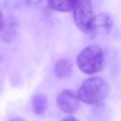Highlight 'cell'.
<instances>
[{"mask_svg": "<svg viewBox=\"0 0 121 121\" xmlns=\"http://www.w3.org/2000/svg\"><path fill=\"white\" fill-rule=\"evenodd\" d=\"M109 93L108 83L101 78H90L83 81L78 91L79 100L87 104H96L102 101Z\"/></svg>", "mask_w": 121, "mask_h": 121, "instance_id": "1", "label": "cell"}, {"mask_svg": "<svg viewBox=\"0 0 121 121\" xmlns=\"http://www.w3.org/2000/svg\"><path fill=\"white\" fill-rule=\"evenodd\" d=\"M61 121H78L77 118H75V117H73V116H67V117H65L64 119H62Z\"/></svg>", "mask_w": 121, "mask_h": 121, "instance_id": "10", "label": "cell"}, {"mask_svg": "<svg viewBox=\"0 0 121 121\" xmlns=\"http://www.w3.org/2000/svg\"><path fill=\"white\" fill-rule=\"evenodd\" d=\"M10 121H24V120H22L21 118H18V117H16V118H13V119H11Z\"/></svg>", "mask_w": 121, "mask_h": 121, "instance_id": "12", "label": "cell"}, {"mask_svg": "<svg viewBox=\"0 0 121 121\" xmlns=\"http://www.w3.org/2000/svg\"><path fill=\"white\" fill-rule=\"evenodd\" d=\"M3 25H4V19H3V14L0 10V31L3 28Z\"/></svg>", "mask_w": 121, "mask_h": 121, "instance_id": "11", "label": "cell"}, {"mask_svg": "<svg viewBox=\"0 0 121 121\" xmlns=\"http://www.w3.org/2000/svg\"><path fill=\"white\" fill-rule=\"evenodd\" d=\"M104 62V55L101 47L97 44H91L83 48L77 58L78 68L85 74L98 72Z\"/></svg>", "mask_w": 121, "mask_h": 121, "instance_id": "2", "label": "cell"}, {"mask_svg": "<svg viewBox=\"0 0 121 121\" xmlns=\"http://www.w3.org/2000/svg\"><path fill=\"white\" fill-rule=\"evenodd\" d=\"M72 11L78 28L84 33L92 32V22L95 15L91 0H74Z\"/></svg>", "mask_w": 121, "mask_h": 121, "instance_id": "3", "label": "cell"}, {"mask_svg": "<svg viewBox=\"0 0 121 121\" xmlns=\"http://www.w3.org/2000/svg\"><path fill=\"white\" fill-rule=\"evenodd\" d=\"M74 0H48L49 7L57 11L67 12L73 8Z\"/></svg>", "mask_w": 121, "mask_h": 121, "instance_id": "8", "label": "cell"}, {"mask_svg": "<svg viewBox=\"0 0 121 121\" xmlns=\"http://www.w3.org/2000/svg\"><path fill=\"white\" fill-rule=\"evenodd\" d=\"M72 68V61L67 58H61L55 63L54 71L59 78H66L71 75Z\"/></svg>", "mask_w": 121, "mask_h": 121, "instance_id": "6", "label": "cell"}, {"mask_svg": "<svg viewBox=\"0 0 121 121\" xmlns=\"http://www.w3.org/2000/svg\"><path fill=\"white\" fill-rule=\"evenodd\" d=\"M47 108V98L43 94H38L35 95L32 98V110L33 112L41 115L43 114Z\"/></svg>", "mask_w": 121, "mask_h": 121, "instance_id": "7", "label": "cell"}, {"mask_svg": "<svg viewBox=\"0 0 121 121\" xmlns=\"http://www.w3.org/2000/svg\"><path fill=\"white\" fill-rule=\"evenodd\" d=\"M112 24V18L108 13H99L95 15L92 22V32L108 33L111 30Z\"/></svg>", "mask_w": 121, "mask_h": 121, "instance_id": "5", "label": "cell"}, {"mask_svg": "<svg viewBox=\"0 0 121 121\" xmlns=\"http://www.w3.org/2000/svg\"><path fill=\"white\" fill-rule=\"evenodd\" d=\"M43 0H25V2L28 5V6H36L38 4H40Z\"/></svg>", "mask_w": 121, "mask_h": 121, "instance_id": "9", "label": "cell"}, {"mask_svg": "<svg viewBox=\"0 0 121 121\" xmlns=\"http://www.w3.org/2000/svg\"><path fill=\"white\" fill-rule=\"evenodd\" d=\"M57 106L66 113H74L79 107V97L78 93L72 90H62L57 96Z\"/></svg>", "mask_w": 121, "mask_h": 121, "instance_id": "4", "label": "cell"}]
</instances>
